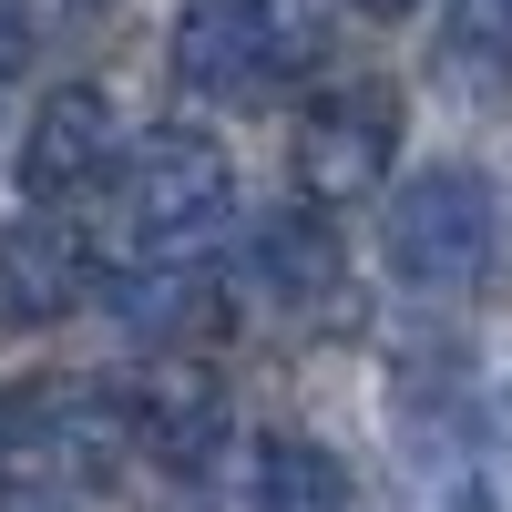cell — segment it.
<instances>
[{
    "label": "cell",
    "mask_w": 512,
    "mask_h": 512,
    "mask_svg": "<svg viewBox=\"0 0 512 512\" xmlns=\"http://www.w3.org/2000/svg\"><path fill=\"white\" fill-rule=\"evenodd\" d=\"M21 62H31V11L0 0V72H21Z\"/></svg>",
    "instance_id": "12"
},
{
    "label": "cell",
    "mask_w": 512,
    "mask_h": 512,
    "mask_svg": "<svg viewBox=\"0 0 512 512\" xmlns=\"http://www.w3.org/2000/svg\"><path fill=\"white\" fill-rule=\"evenodd\" d=\"M359 11H369V21H410L420 0H359Z\"/></svg>",
    "instance_id": "13"
},
{
    "label": "cell",
    "mask_w": 512,
    "mask_h": 512,
    "mask_svg": "<svg viewBox=\"0 0 512 512\" xmlns=\"http://www.w3.org/2000/svg\"><path fill=\"white\" fill-rule=\"evenodd\" d=\"M123 420H134V451H154L164 472H205L226 441V390L205 359H154L134 390H123Z\"/></svg>",
    "instance_id": "7"
},
{
    "label": "cell",
    "mask_w": 512,
    "mask_h": 512,
    "mask_svg": "<svg viewBox=\"0 0 512 512\" xmlns=\"http://www.w3.org/2000/svg\"><path fill=\"white\" fill-rule=\"evenodd\" d=\"M502 72H512V0H451L441 11V82L492 93Z\"/></svg>",
    "instance_id": "11"
},
{
    "label": "cell",
    "mask_w": 512,
    "mask_h": 512,
    "mask_svg": "<svg viewBox=\"0 0 512 512\" xmlns=\"http://www.w3.org/2000/svg\"><path fill=\"white\" fill-rule=\"evenodd\" d=\"M410 512H512V482L461 441V420H410Z\"/></svg>",
    "instance_id": "9"
},
{
    "label": "cell",
    "mask_w": 512,
    "mask_h": 512,
    "mask_svg": "<svg viewBox=\"0 0 512 512\" xmlns=\"http://www.w3.org/2000/svg\"><path fill=\"white\" fill-rule=\"evenodd\" d=\"M287 164H297V205H318V216L369 205L390 185V164H400V93L390 82H338V93H318L297 113Z\"/></svg>",
    "instance_id": "3"
},
{
    "label": "cell",
    "mask_w": 512,
    "mask_h": 512,
    "mask_svg": "<svg viewBox=\"0 0 512 512\" xmlns=\"http://www.w3.org/2000/svg\"><path fill=\"white\" fill-rule=\"evenodd\" d=\"M379 256L410 297H502L512 277V195L482 164H431L390 195Z\"/></svg>",
    "instance_id": "1"
},
{
    "label": "cell",
    "mask_w": 512,
    "mask_h": 512,
    "mask_svg": "<svg viewBox=\"0 0 512 512\" xmlns=\"http://www.w3.org/2000/svg\"><path fill=\"white\" fill-rule=\"evenodd\" d=\"M226 216H236V164L205 134H154L134 164H123V185H113V226H123L134 256H154V267L195 256Z\"/></svg>",
    "instance_id": "2"
},
{
    "label": "cell",
    "mask_w": 512,
    "mask_h": 512,
    "mask_svg": "<svg viewBox=\"0 0 512 512\" xmlns=\"http://www.w3.org/2000/svg\"><path fill=\"white\" fill-rule=\"evenodd\" d=\"M256 512H349V472H338V451L308 441V431L256 441Z\"/></svg>",
    "instance_id": "10"
},
{
    "label": "cell",
    "mask_w": 512,
    "mask_h": 512,
    "mask_svg": "<svg viewBox=\"0 0 512 512\" xmlns=\"http://www.w3.org/2000/svg\"><path fill=\"white\" fill-rule=\"evenodd\" d=\"M256 287H267L287 318H338L349 308V256H338L318 205H277V216L256 226Z\"/></svg>",
    "instance_id": "8"
},
{
    "label": "cell",
    "mask_w": 512,
    "mask_h": 512,
    "mask_svg": "<svg viewBox=\"0 0 512 512\" xmlns=\"http://www.w3.org/2000/svg\"><path fill=\"white\" fill-rule=\"evenodd\" d=\"M93 256H82L72 216H11L0 226V338H41L82 308Z\"/></svg>",
    "instance_id": "6"
},
{
    "label": "cell",
    "mask_w": 512,
    "mask_h": 512,
    "mask_svg": "<svg viewBox=\"0 0 512 512\" xmlns=\"http://www.w3.org/2000/svg\"><path fill=\"white\" fill-rule=\"evenodd\" d=\"M123 154V123L93 82H62V93H41V113L21 123V195L52 216L62 195H93Z\"/></svg>",
    "instance_id": "5"
},
{
    "label": "cell",
    "mask_w": 512,
    "mask_h": 512,
    "mask_svg": "<svg viewBox=\"0 0 512 512\" xmlns=\"http://www.w3.org/2000/svg\"><path fill=\"white\" fill-rule=\"evenodd\" d=\"M287 72H308V52L287 41V21L267 0H185L175 21V82L205 103H256Z\"/></svg>",
    "instance_id": "4"
}]
</instances>
